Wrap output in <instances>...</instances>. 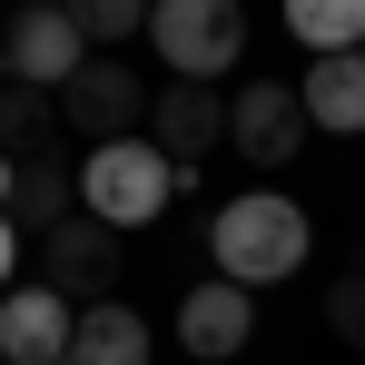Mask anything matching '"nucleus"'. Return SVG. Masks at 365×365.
<instances>
[{
  "label": "nucleus",
  "instance_id": "obj_4",
  "mask_svg": "<svg viewBox=\"0 0 365 365\" xmlns=\"http://www.w3.org/2000/svg\"><path fill=\"white\" fill-rule=\"evenodd\" d=\"M89 60H99V50L79 40V10H20V20L0 30V79H20V89H50V99H60Z\"/></svg>",
  "mask_w": 365,
  "mask_h": 365
},
{
  "label": "nucleus",
  "instance_id": "obj_14",
  "mask_svg": "<svg viewBox=\"0 0 365 365\" xmlns=\"http://www.w3.org/2000/svg\"><path fill=\"white\" fill-rule=\"evenodd\" d=\"M50 119H60V99H50V89L0 79V158H50Z\"/></svg>",
  "mask_w": 365,
  "mask_h": 365
},
{
  "label": "nucleus",
  "instance_id": "obj_18",
  "mask_svg": "<svg viewBox=\"0 0 365 365\" xmlns=\"http://www.w3.org/2000/svg\"><path fill=\"white\" fill-rule=\"evenodd\" d=\"M10 277H20V227L0 217V297H10Z\"/></svg>",
  "mask_w": 365,
  "mask_h": 365
},
{
  "label": "nucleus",
  "instance_id": "obj_3",
  "mask_svg": "<svg viewBox=\"0 0 365 365\" xmlns=\"http://www.w3.org/2000/svg\"><path fill=\"white\" fill-rule=\"evenodd\" d=\"M148 50L168 60V79L217 89V79L247 60V10L237 0H158V10H148Z\"/></svg>",
  "mask_w": 365,
  "mask_h": 365
},
{
  "label": "nucleus",
  "instance_id": "obj_8",
  "mask_svg": "<svg viewBox=\"0 0 365 365\" xmlns=\"http://www.w3.org/2000/svg\"><path fill=\"white\" fill-rule=\"evenodd\" d=\"M227 138V99L217 89H197V79H168L158 99H148V148L168 158V168H187L197 178V158Z\"/></svg>",
  "mask_w": 365,
  "mask_h": 365
},
{
  "label": "nucleus",
  "instance_id": "obj_12",
  "mask_svg": "<svg viewBox=\"0 0 365 365\" xmlns=\"http://www.w3.org/2000/svg\"><path fill=\"white\" fill-rule=\"evenodd\" d=\"M69 365H148V316H128L119 297H109V306H79Z\"/></svg>",
  "mask_w": 365,
  "mask_h": 365
},
{
  "label": "nucleus",
  "instance_id": "obj_11",
  "mask_svg": "<svg viewBox=\"0 0 365 365\" xmlns=\"http://www.w3.org/2000/svg\"><path fill=\"white\" fill-rule=\"evenodd\" d=\"M297 99H306V128L356 138V128H365V50H346V60H306Z\"/></svg>",
  "mask_w": 365,
  "mask_h": 365
},
{
  "label": "nucleus",
  "instance_id": "obj_19",
  "mask_svg": "<svg viewBox=\"0 0 365 365\" xmlns=\"http://www.w3.org/2000/svg\"><path fill=\"white\" fill-rule=\"evenodd\" d=\"M10 197H20V158H0V217H10Z\"/></svg>",
  "mask_w": 365,
  "mask_h": 365
},
{
  "label": "nucleus",
  "instance_id": "obj_2",
  "mask_svg": "<svg viewBox=\"0 0 365 365\" xmlns=\"http://www.w3.org/2000/svg\"><path fill=\"white\" fill-rule=\"evenodd\" d=\"M187 187V168H168L148 138H109V148H89L79 158V217H99L109 237L119 227H148V217H168V197Z\"/></svg>",
  "mask_w": 365,
  "mask_h": 365
},
{
  "label": "nucleus",
  "instance_id": "obj_5",
  "mask_svg": "<svg viewBox=\"0 0 365 365\" xmlns=\"http://www.w3.org/2000/svg\"><path fill=\"white\" fill-rule=\"evenodd\" d=\"M148 99H158V89H148L128 60H89L60 89V119L79 128L89 148H109V138H148Z\"/></svg>",
  "mask_w": 365,
  "mask_h": 365
},
{
  "label": "nucleus",
  "instance_id": "obj_15",
  "mask_svg": "<svg viewBox=\"0 0 365 365\" xmlns=\"http://www.w3.org/2000/svg\"><path fill=\"white\" fill-rule=\"evenodd\" d=\"M287 30H297L316 60H346V50H365V0H297Z\"/></svg>",
  "mask_w": 365,
  "mask_h": 365
},
{
  "label": "nucleus",
  "instance_id": "obj_17",
  "mask_svg": "<svg viewBox=\"0 0 365 365\" xmlns=\"http://www.w3.org/2000/svg\"><path fill=\"white\" fill-rule=\"evenodd\" d=\"M326 326L365 356V277H336V287H326Z\"/></svg>",
  "mask_w": 365,
  "mask_h": 365
},
{
  "label": "nucleus",
  "instance_id": "obj_7",
  "mask_svg": "<svg viewBox=\"0 0 365 365\" xmlns=\"http://www.w3.org/2000/svg\"><path fill=\"white\" fill-rule=\"evenodd\" d=\"M227 148L257 158V168H287V158L306 148V99L287 89V79H247L237 99H227Z\"/></svg>",
  "mask_w": 365,
  "mask_h": 365
},
{
  "label": "nucleus",
  "instance_id": "obj_16",
  "mask_svg": "<svg viewBox=\"0 0 365 365\" xmlns=\"http://www.w3.org/2000/svg\"><path fill=\"white\" fill-rule=\"evenodd\" d=\"M138 30H148L138 0H79V40H89L99 60H119V40H138Z\"/></svg>",
  "mask_w": 365,
  "mask_h": 365
},
{
  "label": "nucleus",
  "instance_id": "obj_9",
  "mask_svg": "<svg viewBox=\"0 0 365 365\" xmlns=\"http://www.w3.org/2000/svg\"><path fill=\"white\" fill-rule=\"evenodd\" d=\"M69 336H79V306L60 287H10L0 297V365H69Z\"/></svg>",
  "mask_w": 365,
  "mask_h": 365
},
{
  "label": "nucleus",
  "instance_id": "obj_10",
  "mask_svg": "<svg viewBox=\"0 0 365 365\" xmlns=\"http://www.w3.org/2000/svg\"><path fill=\"white\" fill-rule=\"evenodd\" d=\"M247 336H257V297H247V287L207 277V287H187V297H178V346H187L197 365L247 356Z\"/></svg>",
  "mask_w": 365,
  "mask_h": 365
},
{
  "label": "nucleus",
  "instance_id": "obj_13",
  "mask_svg": "<svg viewBox=\"0 0 365 365\" xmlns=\"http://www.w3.org/2000/svg\"><path fill=\"white\" fill-rule=\"evenodd\" d=\"M79 217V168H60V158H20V197H10V227H69Z\"/></svg>",
  "mask_w": 365,
  "mask_h": 365
},
{
  "label": "nucleus",
  "instance_id": "obj_6",
  "mask_svg": "<svg viewBox=\"0 0 365 365\" xmlns=\"http://www.w3.org/2000/svg\"><path fill=\"white\" fill-rule=\"evenodd\" d=\"M40 287H60L69 306H109L119 297V237L99 217H69L40 237Z\"/></svg>",
  "mask_w": 365,
  "mask_h": 365
},
{
  "label": "nucleus",
  "instance_id": "obj_1",
  "mask_svg": "<svg viewBox=\"0 0 365 365\" xmlns=\"http://www.w3.org/2000/svg\"><path fill=\"white\" fill-rule=\"evenodd\" d=\"M306 247H316V227H306V207L287 197V187H247V197H227L217 217H207V257H217V277L227 287H287L306 267Z\"/></svg>",
  "mask_w": 365,
  "mask_h": 365
}]
</instances>
